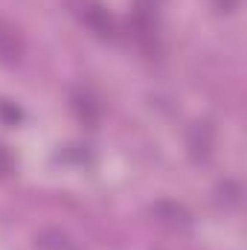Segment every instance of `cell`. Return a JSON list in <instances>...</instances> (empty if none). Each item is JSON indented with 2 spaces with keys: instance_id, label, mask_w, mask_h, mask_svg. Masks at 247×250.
Returning <instances> with one entry per match:
<instances>
[{
  "instance_id": "6da1fadb",
  "label": "cell",
  "mask_w": 247,
  "mask_h": 250,
  "mask_svg": "<svg viewBox=\"0 0 247 250\" xmlns=\"http://www.w3.org/2000/svg\"><path fill=\"white\" fill-rule=\"evenodd\" d=\"M21 56H23V38L18 35V29L12 23H6L0 18V62L15 64Z\"/></svg>"
},
{
  "instance_id": "7a4b0ae2",
  "label": "cell",
  "mask_w": 247,
  "mask_h": 250,
  "mask_svg": "<svg viewBox=\"0 0 247 250\" xmlns=\"http://www.w3.org/2000/svg\"><path fill=\"white\" fill-rule=\"evenodd\" d=\"M35 250H84L70 233H64L59 227H47L41 233H35Z\"/></svg>"
},
{
  "instance_id": "3957f363",
  "label": "cell",
  "mask_w": 247,
  "mask_h": 250,
  "mask_svg": "<svg viewBox=\"0 0 247 250\" xmlns=\"http://www.w3.org/2000/svg\"><path fill=\"white\" fill-rule=\"evenodd\" d=\"M151 212L160 218V221H166V224H189V209L181 207L178 201H157L154 207H151Z\"/></svg>"
},
{
  "instance_id": "277c9868",
  "label": "cell",
  "mask_w": 247,
  "mask_h": 250,
  "mask_svg": "<svg viewBox=\"0 0 247 250\" xmlns=\"http://www.w3.org/2000/svg\"><path fill=\"white\" fill-rule=\"evenodd\" d=\"M84 21H87L99 35H114V18H111L108 9H102V6H90V9L84 12Z\"/></svg>"
},
{
  "instance_id": "5b68a950",
  "label": "cell",
  "mask_w": 247,
  "mask_h": 250,
  "mask_svg": "<svg viewBox=\"0 0 247 250\" xmlns=\"http://www.w3.org/2000/svg\"><path fill=\"white\" fill-rule=\"evenodd\" d=\"M73 105H76V114H79L84 123H96V120H99V108L93 105V99H90V96H76V102H73Z\"/></svg>"
},
{
  "instance_id": "8992f818",
  "label": "cell",
  "mask_w": 247,
  "mask_h": 250,
  "mask_svg": "<svg viewBox=\"0 0 247 250\" xmlns=\"http://www.w3.org/2000/svg\"><path fill=\"white\" fill-rule=\"evenodd\" d=\"M0 117H3L9 125H15V123L23 120V111H21L18 105H12V102H0Z\"/></svg>"
},
{
  "instance_id": "52a82bcc",
  "label": "cell",
  "mask_w": 247,
  "mask_h": 250,
  "mask_svg": "<svg viewBox=\"0 0 247 250\" xmlns=\"http://www.w3.org/2000/svg\"><path fill=\"white\" fill-rule=\"evenodd\" d=\"M12 166H15V163H12V154L0 146V178H6V175L12 172Z\"/></svg>"
},
{
  "instance_id": "ba28073f",
  "label": "cell",
  "mask_w": 247,
  "mask_h": 250,
  "mask_svg": "<svg viewBox=\"0 0 247 250\" xmlns=\"http://www.w3.org/2000/svg\"><path fill=\"white\" fill-rule=\"evenodd\" d=\"M212 3L218 12H236V6H239V0H212Z\"/></svg>"
}]
</instances>
